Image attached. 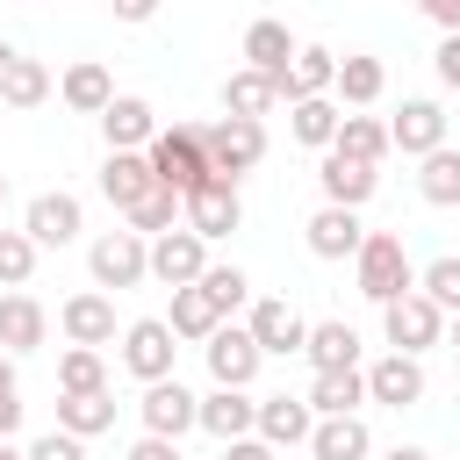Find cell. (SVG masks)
I'll use <instances>...</instances> for the list:
<instances>
[{
  "label": "cell",
  "instance_id": "38",
  "mask_svg": "<svg viewBox=\"0 0 460 460\" xmlns=\"http://www.w3.org/2000/svg\"><path fill=\"white\" fill-rule=\"evenodd\" d=\"M172 223H180V194H172V187L158 180V187H151V194H144V201L129 208V230H144V237H158V230H172Z\"/></svg>",
  "mask_w": 460,
  "mask_h": 460
},
{
  "label": "cell",
  "instance_id": "28",
  "mask_svg": "<svg viewBox=\"0 0 460 460\" xmlns=\"http://www.w3.org/2000/svg\"><path fill=\"white\" fill-rule=\"evenodd\" d=\"M50 86H58V79H50V65H36V58H22V50L0 65V101H7V108H43V101H50Z\"/></svg>",
  "mask_w": 460,
  "mask_h": 460
},
{
  "label": "cell",
  "instance_id": "6",
  "mask_svg": "<svg viewBox=\"0 0 460 460\" xmlns=\"http://www.w3.org/2000/svg\"><path fill=\"white\" fill-rule=\"evenodd\" d=\"M381 331H388V345L395 352H424V345H438L446 338V309L431 302V295H395V302H381Z\"/></svg>",
  "mask_w": 460,
  "mask_h": 460
},
{
  "label": "cell",
  "instance_id": "3",
  "mask_svg": "<svg viewBox=\"0 0 460 460\" xmlns=\"http://www.w3.org/2000/svg\"><path fill=\"white\" fill-rule=\"evenodd\" d=\"M144 158H151V180H165L172 194H187V187H201V180H208V151H201V122H172V129H151V144H144Z\"/></svg>",
  "mask_w": 460,
  "mask_h": 460
},
{
  "label": "cell",
  "instance_id": "32",
  "mask_svg": "<svg viewBox=\"0 0 460 460\" xmlns=\"http://www.w3.org/2000/svg\"><path fill=\"white\" fill-rule=\"evenodd\" d=\"M302 352H309L316 374H323V367H359V331H352V323H309Z\"/></svg>",
  "mask_w": 460,
  "mask_h": 460
},
{
  "label": "cell",
  "instance_id": "51",
  "mask_svg": "<svg viewBox=\"0 0 460 460\" xmlns=\"http://www.w3.org/2000/svg\"><path fill=\"white\" fill-rule=\"evenodd\" d=\"M0 460H29V453H14V438H0Z\"/></svg>",
  "mask_w": 460,
  "mask_h": 460
},
{
  "label": "cell",
  "instance_id": "36",
  "mask_svg": "<svg viewBox=\"0 0 460 460\" xmlns=\"http://www.w3.org/2000/svg\"><path fill=\"white\" fill-rule=\"evenodd\" d=\"M288 108H295V122H288V129H295V144L323 151V144L338 137V115H345V108H331L323 93H309V101H288Z\"/></svg>",
  "mask_w": 460,
  "mask_h": 460
},
{
  "label": "cell",
  "instance_id": "44",
  "mask_svg": "<svg viewBox=\"0 0 460 460\" xmlns=\"http://www.w3.org/2000/svg\"><path fill=\"white\" fill-rule=\"evenodd\" d=\"M129 460H180V438H158V431H144V438L129 446Z\"/></svg>",
  "mask_w": 460,
  "mask_h": 460
},
{
  "label": "cell",
  "instance_id": "54",
  "mask_svg": "<svg viewBox=\"0 0 460 460\" xmlns=\"http://www.w3.org/2000/svg\"><path fill=\"white\" fill-rule=\"evenodd\" d=\"M7 58H14V50H7V43H0V65H7Z\"/></svg>",
  "mask_w": 460,
  "mask_h": 460
},
{
  "label": "cell",
  "instance_id": "12",
  "mask_svg": "<svg viewBox=\"0 0 460 460\" xmlns=\"http://www.w3.org/2000/svg\"><path fill=\"white\" fill-rule=\"evenodd\" d=\"M316 187H323V201H338V208H367V201H374V187H381V172H374L367 158L323 151V165H316Z\"/></svg>",
  "mask_w": 460,
  "mask_h": 460
},
{
  "label": "cell",
  "instance_id": "9",
  "mask_svg": "<svg viewBox=\"0 0 460 460\" xmlns=\"http://www.w3.org/2000/svg\"><path fill=\"white\" fill-rule=\"evenodd\" d=\"M201 266H208V237H194L187 223H172V230L151 237V280L187 288V280H201Z\"/></svg>",
  "mask_w": 460,
  "mask_h": 460
},
{
  "label": "cell",
  "instance_id": "30",
  "mask_svg": "<svg viewBox=\"0 0 460 460\" xmlns=\"http://www.w3.org/2000/svg\"><path fill=\"white\" fill-rule=\"evenodd\" d=\"M323 151H345V158L381 165V158H388V122H374V115H338V137H331Z\"/></svg>",
  "mask_w": 460,
  "mask_h": 460
},
{
  "label": "cell",
  "instance_id": "33",
  "mask_svg": "<svg viewBox=\"0 0 460 460\" xmlns=\"http://www.w3.org/2000/svg\"><path fill=\"white\" fill-rule=\"evenodd\" d=\"M417 165H424V172H417V194H424L431 208H453V201H460V151L438 144V151H424Z\"/></svg>",
  "mask_w": 460,
  "mask_h": 460
},
{
  "label": "cell",
  "instance_id": "49",
  "mask_svg": "<svg viewBox=\"0 0 460 460\" xmlns=\"http://www.w3.org/2000/svg\"><path fill=\"white\" fill-rule=\"evenodd\" d=\"M0 395H14V352H0Z\"/></svg>",
  "mask_w": 460,
  "mask_h": 460
},
{
  "label": "cell",
  "instance_id": "4",
  "mask_svg": "<svg viewBox=\"0 0 460 460\" xmlns=\"http://www.w3.org/2000/svg\"><path fill=\"white\" fill-rule=\"evenodd\" d=\"M180 223H187L194 237H208V244H216V237H230V230L244 223L237 180H216V172H208L201 187H187V194H180Z\"/></svg>",
  "mask_w": 460,
  "mask_h": 460
},
{
  "label": "cell",
  "instance_id": "10",
  "mask_svg": "<svg viewBox=\"0 0 460 460\" xmlns=\"http://www.w3.org/2000/svg\"><path fill=\"white\" fill-rule=\"evenodd\" d=\"M367 402H388V410H410L424 402V359L417 352H388L367 367Z\"/></svg>",
  "mask_w": 460,
  "mask_h": 460
},
{
  "label": "cell",
  "instance_id": "48",
  "mask_svg": "<svg viewBox=\"0 0 460 460\" xmlns=\"http://www.w3.org/2000/svg\"><path fill=\"white\" fill-rule=\"evenodd\" d=\"M14 431H22V388L0 395V438H14Z\"/></svg>",
  "mask_w": 460,
  "mask_h": 460
},
{
  "label": "cell",
  "instance_id": "13",
  "mask_svg": "<svg viewBox=\"0 0 460 460\" xmlns=\"http://www.w3.org/2000/svg\"><path fill=\"white\" fill-rule=\"evenodd\" d=\"M79 223H86V216H79V194H65V187H58V194H36V201L22 208V230L36 237V252H43V244H72Z\"/></svg>",
  "mask_w": 460,
  "mask_h": 460
},
{
  "label": "cell",
  "instance_id": "18",
  "mask_svg": "<svg viewBox=\"0 0 460 460\" xmlns=\"http://www.w3.org/2000/svg\"><path fill=\"white\" fill-rule=\"evenodd\" d=\"M252 338H259V352L266 359H288V352H302V338H309V323L273 295V302H252V323H244Z\"/></svg>",
  "mask_w": 460,
  "mask_h": 460
},
{
  "label": "cell",
  "instance_id": "1",
  "mask_svg": "<svg viewBox=\"0 0 460 460\" xmlns=\"http://www.w3.org/2000/svg\"><path fill=\"white\" fill-rule=\"evenodd\" d=\"M352 280H359L367 302H395V295L417 288V266H410V252H402L395 230H367L359 252H352Z\"/></svg>",
  "mask_w": 460,
  "mask_h": 460
},
{
  "label": "cell",
  "instance_id": "20",
  "mask_svg": "<svg viewBox=\"0 0 460 460\" xmlns=\"http://www.w3.org/2000/svg\"><path fill=\"white\" fill-rule=\"evenodd\" d=\"M331 79H338V50H323V43H295V58H288V72H280V101L331 93Z\"/></svg>",
  "mask_w": 460,
  "mask_h": 460
},
{
  "label": "cell",
  "instance_id": "53",
  "mask_svg": "<svg viewBox=\"0 0 460 460\" xmlns=\"http://www.w3.org/2000/svg\"><path fill=\"white\" fill-rule=\"evenodd\" d=\"M0 208H7V172H0Z\"/></svg>",
  "mask_w": 460,
  "mask_h": 460
},
{
  "label": "cell",
  "instance_id": "35",
  "mask_svg": "<svg viewBox=\"0 0 460 460\" xmlns=\"http://www.w3.org/2000/svg\"><path fill=\"white\" fill-rule=\"evenodd\" d=\"M352 108H374L381 101V86H388V72H381V58H338V79H331Z\"/></svg>",
  "mask_w": 460,
  "mask_h": 460
},
{
  "label": "cell",
  "instance_id": "46",
  "mask_svg": "<svg viewBox=\"0 0 460 460\" xmlns=\"http://www.w3.org/2000/svg\"><path fill=\"white\" fill-rule=\"evenodd\" d=\"M417 7H424V14H431V22H438V29H446V36H453V29H460V0H417Z\"/></svg>",
  "mask_w": 460,
  "mask_h": 460
},
{
  "label": "cell",
  "instance_id": "24",
  "mask_svg": "<svg viewBox=\"0 0 460 460\" xmlns=\"http://www.w3.org/2000/svg\"><path fill=\"white\" fill-rule=\"evenodd\" d=\"M151 187H158V180H151V158H144V151H108V165H101V194H108L122 216H129Z\"/></svg>",
  "mask_w": 460,
  "mask_h": 460
},
{
  "label": "cell",
  "instance_id": "26",
  "mask_svg": "<svg viewBox=\"0 0 460 460\" xmlns=\"http://www.w3.org/2000/svg\"><path fill=\"white\" fill-rule=\"evenodd\" d=\"M58 101H65V108H79V115H101V108L115 101V79H108V65H93V58L65 65V79H58Z\"/></svg>",
  "mask_w": 460,
  "mask_h": 460
},
{
  "label": "cell",
  "instance_id": "29",
  "mask_svg": "<svg viewBox=\"0 0 460 460\" xmlns=\"http://www.w3.org/2000/svg\"><path fill=\"white\" fill-rule=\"evenodd\" d=\"M58 424H65L72 438H101V431L115 424V395H108V388H86V395H58Z\"/></svg>",
  "mask_w": 460,
  "mask_h": 460
},
{
  "label": "cell",
  "instance_id": "2",
  "mask_svg": "<svg viewBox=\"0 0 460 460\" xmlns=\"http://www.w3.org/2000/svg\"><path fill=\"white\" fill-rule=\"evenodd\" d=\"M201 151H208V172H216V180H244V172L266 158V122H259V115L201 122Z\"/></svg>",
  "mask_w": 460,
  "mask_h": 460
},
{
  "label": "cell",
  "instance_id": "21",
  "mask_svg": "<svg viewBox=\"0 0 460 460\" xmlns=\"http://www.w3.org/2000/svg\"><path fill=\"white\" fill-rule=\"evenodd\" d=\"M151 129H158V115H151V101H137V93H115V101L101 108V137H108V151H144Z\"/></svg>",
  "mask_w": 460,
  "mask_h": 460
},
{
  "label": "cell",
  "instance_id": "52",
  "mask_svg": "<svg viewBox=\"0 0 460 460\" xmlns=\"http://www.w3.org/2000/svg\"><path fill=\"white\" fill-rule=\"evenodd\" d=\"M453 352H460V309H453Z\"/></svg>",
  "mask_w": 460,
  "mask_h": 460
},
{
  "label": "cell",
  "instance_id": "7",
  "mask_svg": "<svg viewBox=\"0 0 460 460\" xmlns=\"http://www.w3.org/2000/svg\"><path fill=\"white\" fill-rule=\"evenodd\" d=\"M201 352H208V374H216V388H252V374H259V338L244 331V323H216L208 338H201Z\"/></svg>",
  "mask_w": 460,
  "mask_h": 460
},
{
  "label": "cell",
  "instance_id": "22",
  "mask_svg": "<svg viewBox=\"0 0 460 460\" xmlns=\"http://www.w3.org/2000/svg\"><path fill=\"white\" fill-rule=\"evenodd\" d=\"M359 237H367L359 208H338V201H323V208L309 216V252H316V259H352V252H359Z\"/></svg>",
  "mask_w": 460,
  "mask_h": 460
},
{
  "label": "cell",
  "instance_id": "43",
  "mask_svg": "<svg viewBox=\"0 0 460 460\" xmlns=\"http://www.w3.org/2000/svg\"><path fill=\"white\" fill-rule=\"evenodd\" d=\"M223 460H273V446L259 431H244V438H223Z\"/></svg>",
  "mask_w": 460,
  "mask_h": 460
},
{
  "label": "cell",
  "instance_id": "42",
  "mask_svg": "<svg viewBox=\"0 0 460 460\" xmlns=\"http://www.w3.org/2000/svg\"><path fill=\"white\" fill-rule=\"evenodd\" d=\"M29 460H86V438H72V431L58 424V431H43V438L29 446Z\"/></svg>",
  "mask_w": 460,
  "mask_h": 460
},
{
  "label": "cell",
  "instance_id": "47",
  "mask_svg": "<svg viewBox=\"0 0 460 460\" xmlns=\"http://www.w3.org/2000/svg\"><path fill=\"white\" fill-rule=\"evenodd\" d=\"M115 7V22H151L158 14V0H108Z\"/></svg>",
  "mask_w": 460,
  "mask_h": 460
},
{
  "label": "cell",
  "instance_id": "45",
  "mask_svg": "<svg viewBox=\"0 0 460 460\" xmlns=\"http://www.w3.org/2000/svg\"><path fill=\"white\" fill-rule=\"evenodd\" d=\"M438 79H446V86L460 93V29H453V36L438 43Z\"/></svg>",
  "mask_w": 460,
  "mask_h": 460
},
{
  "label": "cell",
  "instance_id": "11",
  "mask_svg": "<svg viewBox=\"0 0 460 460\" xmlns=\"http://www.w3.org/2000/svg\"><path fill=\"white\" fill-rule=\"evenodd\" d=\"M438 144H446V108H438V101H402L395 122H388V151L424 158V151H438Z\"/></svg>",
  "mask_w": 460,
  "mask_h": 460
},
{
  "label": "cell",
  "instance_id": "41",
  "mask_svg": "<svg viewBox=\"0 0 460 460\" xmlns=\"http://www.w3.org/2000/svg\"><path fill=\"white\" fill-rule=\"evenodd\" d=\"M201 288H208V302H216L223 316H230V309H237V302L252 295V280H244L237 266H201Z\"/></svg>",
  "mask_w": 460,
  "mask_h": 460
},
{
  "label": "cell",
  "instance_id": "27",
  "mask_svg": "<svg viewBox=\"0 0 460 460\" xmlns=\"http://www.w3.org/2000/svg\"><path fill=\"white\" fill-rule=\"evenodd\" d=\"M367 402V374L359 367H323L316 381H309V410L316 417H345V410H359Z\"/></svg>",
  "mask_w": 460,
  "mask_h": 460
},
{
  "label": "cell",
  "instance_id": "23",
  "mask_svg": "<svg viewBox=\"0 0 460 460\" xmlns=\"http://www.w3.org/2000/svg\"><path fill=\"white\" fill-rule=\"evenodd\" d=\"M194 424H201L208 438H244V431L259 424V402H252L244 388H216V395L194 402Z\"/></svg>",
  "mask_w": 460,
  "mask_h": 460
},
{
  "label": "cell",
  "instance_id": "16",
  "mask_svg": "<svg viewBox=\"0 0 460 460\" xmlns=\"http://www.w3.org/2000/svg\"><path fill=\"white\" fill-rule=\"evenodd\" d=\"M367 453H374V431H367L359 410L316 417V424H309V460H367Z\"/></svg>",
  "mask_w": 460,
  "mask_h": 460
},
{
  "label": "cell",
  "instance_id": "19",
  "mask_svg": "<svg viewBox=\"0 0 460 460\" xmlns=\"http://www.w3.org/2000/svg\"><path fill=\"white\" fill-rule=\"evenodd\" d=\"M309 424H316V410H309V395H266L259 402V438L280 453V446H309Z\"/></svg>",
  "mask_w": 460,
  "mask_h": 460
},
{
  "label": "cell",
  "instance_id": "34",
  "mask_svg": "<svg viewBox=\"0 0 460 460\" xmlns=\"http://www.w3.org/2000/svg\"><path fill=\"white\" fill-rule=\"evenodd\" d=\"M273 101H280L273 72H252V65H244V72H230V79H223V115H266Z\"/></svg>",
  "mask_w": 460,
  "mask_h": 460
},
{
  "label": "cell",
  "instance_id": "5",
  "mask_svg": "<svg viewBox=\"0 0 460 460\" xmlns=\"http://www.w3.org/2000/svg\"><path fill=\"white\" fill-rule=\"evenodd\" d=\"M86 266H93V288H137L151 273V237L144 230H108V237H93Z\"/></svg>",
  "mask_w": 460,
  "mask_h": 460
},
{
  "label": "cell",
  "instance_id": "37",
  "mask_svg": "<svg viewBox=\"0 0 460 460\" xmlns=\"http://www.w3.org/2000/svg\"><path fill=\"white\" fill-rule=\"evenodd\" d=\"M58 388L65 395H86V388H108V367H101V345H72L58 359Z\"/></svg>",
  "mask_w": 460,
  "mask_h": 460
},
{
  "label": "cell",
  "instance_id": "25",
  "mask_svg": "<svg viewBox=\"0 0 460 460\" xmlns=\"http://www.w3.org/2000/svg\"><path fill=\"white\" fill-rule=\"evenodd\" d=\"M288 58H295V36H288V22H273V14H259V22L244 29V65H252V72H273V86H280V72H288Z\"/></svg>",
  "mask_w": 460,
  "mask_h": 460
},
{
  "label": "cell",
  "instance_id": "39",
  "mask_svg": "<svg viewBox=\"0 0 460 460\" xmlns=\"http://www.w3.org/2000/svg\"><path fill=\"white\" fill-rule=\"evenodd\" d=\"M29 273H36V237L0 230V288H29Z\"/></svg>",
  "mask_w": 460,
  "mask_h": 460
},
{
  "label": "cell",
  "instance_id": "40",
  "mask_svg": "<svg viewBox=\"0 0 460 460\" xmlns=\"http://www.w3.org/2000/svg\"><path fill=\"white\" fill-rule=\"evenodd\" d=\"M417 295H431L438 309H460V252H446V259H431V266L417 273Z\"/></svg>",
  "mask_w": 460,
  "mask_h": 460
},
{
  "label": "cell",
  "instance_id": "8",
  "mask_svg": "<svg viewBox=\"0 0 460 460\" xmlns=\"http://www.w3.org/2000/svg\"><path fill=\"white\" fill-rule=\"evenodd\" d=\"M172 352H180V338H172L165 316H137V323L122 331V367H129L137 381H165V374H172Z\"/></svg>",
  "mask_w": 460,
  "mask_h": 460
},
{
  "label": "cell",
  "instance_id": "15",
  "mask_svg": "<svg viewBox=\"0 0 460 460\" xmlns=\"http://www.w3.org/2000/svg\"><path fill=\"white\" fill-rule=\"evenodd\" d=\"M43 338H50L43 302H36V295H22V288H7V295H0V352H14V359H22V352H36Z\"/></svg>",
  "mask_w": 460,
  "mask_h": 460
},
{
  "label": "cell",
  "instance_id": "50",
  "mask_svg": "<svg viewBox=\"0 0 460 460\" xmlns=\"http://www.w3.org/2000/svg\"><path fill=\"white\" fill-rule=\"evenodd\" d=\"M381 460H431L424 446H395V453H381Z\"/></svg>",
  "mask_w": 460,
  "mask_h": 460
},
{
  "label": "cell",
  "instance_id": "14",
  "mask_svg": "<svg viewBox=\"0 0 460 460\" xmlns=\"http://www.w3.org/2000/svg\"><path fill=\"white\" fill-rule=\"evenodd\" d=\"M194 402H201V395H187V388L165 374V381H144V402H137V410H144V431L180 438V431H194Z\"/></svg>",
  "mask_w": 460,
  "mask_h": 460
},
{
  "label": "cell",
  "instance_id": "31",
  "mask_svg": "<svg viewBox=\"0 0 460 460\" xmlns=\"http://www.w3.org/2000/svg\"><path fill=\"white\" fill-rule=\"evenodd\" d=\"M165 323H172V338H208V331L223 323V309L208 302L201 280H187V288H172V316H165Z\"/></svg>",
  "mask_w": 460,
  "mask_h": 460
},
{
  "label": "cell",
  "instance_id": "17",
  "mask_svg": "<svg viewBox=\"0 0 460 460\" xmlns=\"http://www.w3.org/2000/svg\"><path fill=\"white\" fill-rule=\"evenodd\" d=\"M58 323H65L72 345H115V295L86 288V295H72V302L58 309Z\"/></svg>",
  "mask_w": 460,
  "mask_h": 460
}]
</instances>
